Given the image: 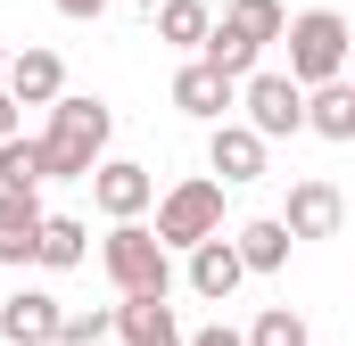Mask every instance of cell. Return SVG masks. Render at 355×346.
<instances>
[{
    "label": "cell",
    "mask_w": 355,
    "mask_h": 346,
    "mask_svg": "<svg viewBox=\"0 0 355 346\" xmlns=\"http://www.w3.org/2000/svg\"><path fill=\"white\" fill-rule=\"evenodd\" d=\"M116 346H190V330L174 322V305H116Z\"/></svg>",
    "instance_id": "obj_14"
},
{
    "label": "cell",
    "mask_w": 355,
    "mask_h": 346,
    "mask_svg": "<svg viewBox=\"0 0 355 346\" xmlns=\"http://www.w3.org/2000/svg\"><path fill=\"white\" fill-rule=\"evenodd\" d=\"M99 264H107L116 297H132V305H166V297H174V256L157 248L149 223H116L107 248H99Z\"/></svg>",
    "instance_id": "obj_3"
},
{
    "label": "cell",
    "mask_w": 355,
    "mask_h": 346,
    "mask_svg": "<svg viewBox=\"0 0 355 346\" xmlns=\"http://www.w3.org/2000/svg\"><path fill=\"white\" fill-rule=\"evenodd\" d=\"M107 140H116V107L91 99V91H67L50 107V124H42V165H50V181H91V173L107 165Z\"/></svg>",
    "instance_id": "obj_1"
},
{
    "label": "cell",
    "mask_w": 355,
    "mask_h": 346,
    "mask_svg": "<svg viewBox=\"0 0 355 346\" xmlns=\"http://www.w3.org/2000/svg\"><path fill=\"white\" fill-rule=\"evenodd\" d=\"M281 223H289V239H339V223H347V198H339L322 173H306V181L289 190Z\"/></svg>",
    "instance_id": "obj_8"
},
{
    "label": "cell",
    "mask_w": 355,
    "mask_h": 346,
    "mask_svg": "<svg viewBox=\"0 0 355 346\" xmlns=\"http://www.w3.org/2000/svg\"><path fill=\"white\" fill-rule=\"evenodd\" d=\"M347 83H355V75H347Z\"/></svg>",
    "instance_id": "obj_27"
},
{
    "label": "cell",
    "mask_w": 355,
    "mask_h": 346,
    "mask_svg": "<svg viewBox=\"0 0 355 346\" xmlns=\"http://www.w3.org/2000/svg\"><path fill=\"white\" fill-rule=\"evenodd\" d=\"M58 17H75V25H91V17H107V0H58Z\"/></svg>",
    "instance_id": "obj_25"
},
{
    "label": "cell",
    "mask_w": 355,
    "mask_h": 346,
    "mask_svg": "<svg viewBox=\"0 0 355 346\" xmlns=\"http://www.w3.org/2000/svg\"><path fill=\"white\" fill-rule=\"evenodd\" d=\"M182 280H190V297L223 305V297L248 280V264H240V248H232V239H207V248H190V272H182Z\"/></svg>",
    "instance_id": "obj_13"
},
{
    "label": "cell",
    "mask_w": 355,
    "mask_h": 346,
    "mask_svg": "<svg viewBox=\"0 0 355 346\" xmlns=\"http://www.w3.org/2000/svg\"><path fill=\"white\" fill-rule=\"evenodd\" d=\"M91 256V223L83 215H50V223H42V272H75V264Z\"/></svg>",
    "instance_id": "obj_18"
},
{
    "label": "cell",
    "mask_w": 355,
    "mask_h": 346,
    "mask_svg": "<svg viewBox=\"0 0 355 346\" xmlns=\"http://www.w3.org/2000/svg\"><path fill=\"white\" fill-rule=\"evenodd\" d=\"M42 181H50V165H42V132L0 140V190H8V198H33Z\"/></svg>",
    "instance_id": "obj_17"
},
{
    "label": "cell",
    "mask_w": 355,
    "mask_h": 346,
    "mask_svg": "<svg viewBox=\"0 0 355 346\" xmlns=\"http://www.w3.org/2000/svg\"><path fill=\"white\" fill-rule=\"evenodd\" d=\"M8 58H17V50H8V42H0V83H8Z\"/></svg>",
    "instance_id": "obj_26"
},
{
    "label": "cell",
    "mask_w": 355,
    "mask_h": 346,
    "mask_svg": "<svg viewBox=\"0 0 355 346\" xmlns=\"http://www.w3.org/2000/svg\"><path fill=\"white\" fill-rule=\"evenodd\" d=\"M149 25H157V42H174V50H207L215 8H207V0H149Z\"/></svg>",
    "instance_id": "obj_15"
},
{
    "label": "cell",
    "mask_w": 355,
    "mask_h": 346,
    "mask_svg": "<svg viewBox=\"0 0 355 346\" xmlns=\"http://www.w3.org/2000/svg\"><path fill=\"white\" fill-rule=\"evenodd\" d=\"M190 346H248V330H232V322H207V330H190Z\"/></svg>",
    "instance_id": "obj_23"
},
{
    "label": "cell",
    "mask_w": 355,
    "mask_h": 346,
    "mask_svg": "<svg viewBox=\"0 0 355 346\" xmlns=\"http://www.w3.org/2000/svg\"><path fill=\"white\" fill-rule=\"evenodd\" d=\"M157 248L166 256H190V248H207V239H223V181L215 173H190V181H174L166 198H157Z\"/></svg>",
    "instance_id": "obj_4"
},
{
    "label": "cell",
    "mask_w": 355,
    "mask_h": 346,
    "mask_svg": "<svg viewBox=\"0 0 355 346\" xmlns=\"http://www.w3.org/2000/svg\"><path fill=\"white\" fill-rule=\"evenodd\" d=\"M347 25H355V17H347Z\"/></svg>",
    "instance_id": "obj_28"
},
{
    "label": "cell",
    "mask_w": 355,
    "mask_h": 346,
    "mask_svg": "<svg viewBox=\"0 0 355 346\" xmlns=\"http://www.w3.org/2000/svg\"><path fill=\"white\" fill-rule=\"evenodd\" d=\"M0 91H8L17 107H58V99H67V66H58V50H17Z\"/></svg>",
    "instance_id": "obj_10"
},
{
    "label": "cell",
    "mask_w": 355,
    "mask_h": 346,
    "mask_svg": "<svg viewBox=\"0 0 355 346\" xmlns=\"http://www.w3.org/2000/svg\"><path fill=\"white\" fill-rule=\"evenodd\" d=\"M107 338H116V305H67L58 346H107Z\"/></svg>",
    "instance_id": "obj_22"
},
{
    "label": "cell",
    "mask_w": 355,
    "mask_h": 346,
    "mask_svg": "<svg viewBox=\"0 0 355 346\" xmlns=\"http://www.w3.org/2000/svg\"><path fill=\"white\" fill-rule=\"evenodd\" d=\"M58 330H67V305H58L50 289L0 297V346H58Z\"/></svg>",
    "instance_id": "obj_7"
},
{
    "label": "cell",
    "mask_w": 355,
    "mask_h": 346,
    "mask_svg": "<svg viewBox=\"0 0 355 346\" xmlns=\"http://www.w3.org/2000/svg\"><path fill=\"white\" fill-rule=\"evenodd\" d=\"M91 198H99V215H107V223H141V215L157 206V173L132 165V157H107V165L91 173Z\"/></svg>",
    "instance_id": "obj_6"
},
{
    "label": "cell",
    "mask_w": 355,
    "mask_h": 346,
    "mask_svg": "<svg viewBox=\"0 0 355 346\" xmlns=\"http://www.w3.org/2000/svg\"><path fill=\"white\" fill-rule=\"evenodd\" d=\"M174 107H182V116H198V124H232L240 83H232V75H215L207 58H190V66L174 75Z\"/></svg>",
    "instance_id": "obj_9"
},
{
    "label": "cell",
    "mask_w": 355,
    "mask_h": 346,
    "mask_svg": "<svg viewBox=\"0 0 355 346\" xmlns=\"http://www.w3.org/2000/svg\"><path fill=\"white\" fill-rule=\"evenodd\" d=\"M281 42H289V83H297V91L347 83V58H355V25L339 17V8H297Z\"/></svg>",
    "instance_id": "obj_2"
},
{
    "label": "cell",
    "mask_w": 355,
    "mask_h": 346,
    "mask_svg": "<svg viewBox=\"0 0 355 346\" xmlns=\"http://www.w3.org/2000/svg\"><path fill=\"white\" fill-rule=\"evenodd\" d=\"M207 173H215L223 190H232V181H257V173H265V140H257L248 124H215V132H207Z\"/></svg>",
    "instance_id": "obj_11"
},
{
    "label": "cell",
    "mask_w": 355,
    "mask_h": 346,
    "mask_svg": "<svg viewBox=\"0 0 355 346\" xmlns=\"http://www.w3.org/2000/svg\"><path fill=\"white\" fill-rule=\"evenodd\" d=\"M17 132H25V107H17V99L0 91V140H17Z\"/></svg>",
    "instance_id": "obj_24"
},
{
    "label": "cell",
    "mask_w": 355,
    "mask_h": 346,
    "mask_svg": "<svg viewBox=\"0 0 355 346\" xmlns=\"http://www.w3.org/2000/svg\"><path fill=\"white\" fill-rule=\"evenodd\" d=\"M306 132H322V140H355V83L306 91Z\"/></svg>",
    "instance_id": "obj_19"
},
{
    "label": "cell",
    "mask_w": 355,
    "mask_h": 346,
    "mask_svg": "<svg viewBox=\"0 0 355 346\" xmlns=\"http://www.w3.org/2000/svg\"><path fill=\"white\" fill-rule=\"evenodd\" d=\"M223 25H232L240 42H257V50H272V42L289 33V8H281V0H232V8H223Z\"/></svg>",
    "instance_id": "obj_20"
},
{
    "label": "cell",
    "mask_w": 355,
    "mask_h": 346,
    "mask_svg": "<svg viewBox=\"0 0 355 346\" xmlns=\"http://www.w3.org/2000/svg\"><path fill=\"white\" fill-rule=\"evenodd\" d=\"M248 346H314V338H306V313L297 305H265L248 322Z\"/></svg>",
    "instance_id": "obj_21"
},
{
    "label": "cell",
    "mask_w": 355,
    "mask_h": 346,
    "mask_svg": "<svg viewBox=\"0 0 355 346\" xmlns=\"http://www.w3.org/2000/svg\"><path fill=\"white\" fill-rule=\"evenodd\" d=\"M232 248H240L248 272H281L297 239H289V223H281V215H257V223H240V231H232Z\"/></svg>",
    "instance_id": "obj_16"
},
{
    "label": "cell",
    "mask_w": 355,
    "mask_h": 346,
    "mask_svg": "<svg viewBox=\"0 0 355 346\" xmlns=\"http://www.w3.org/2000/svg\"><path fill=\"white\" fill-rule=\"evenodd\" d=\"M240 124H248L257 140H289V132H306V91L289 83V66H257V75L240 83Z\"/></svg>",
    "instance_id": "obj_5"
},
{
    "label": "cell",
    "mask_w": 355,
    "mask_h": 346,
    "mask_svg": "<svg viewBox=\"0 0 355 346\" xmlns=\"http://www.w3.org/2000/svg\"><path fill=\"white\" fill-rule=\"evenodd\" d=\"M42 223H50L42 198H8V190H0V264H8V272H25V264L42 256Z\"/></svg>",
    "instance_id": "obj_12"
}]
</instances>
